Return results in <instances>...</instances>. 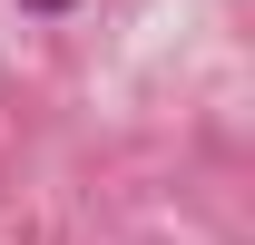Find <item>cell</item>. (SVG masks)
Here are the masks:
<instances>
[{"instance_id":"1","label":"cell","mask_w":255,"mask_h":245,"mask_svg":"<svg viewBox=\"0 0 255 245\" xmlns=\"http://www.w3.org/2000/svg\"><path fill=\"white\" fill-rule=\"evenodd\" d=\"M20 10H79V0H20Z\"/></svg>"}]
</instances>
